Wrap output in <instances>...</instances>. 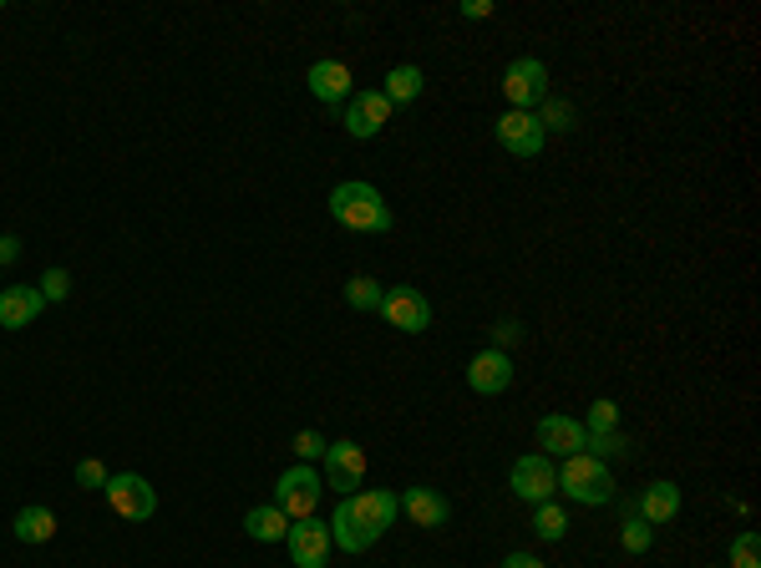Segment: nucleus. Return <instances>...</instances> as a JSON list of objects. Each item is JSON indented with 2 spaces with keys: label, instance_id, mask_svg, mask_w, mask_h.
Instances as JSON below:
<instances>
[{
  "label": "nucleus",
  "instance_id": "32",
  "mask_svg": "<svg viewBox=\"0 0 761 568\" xmlns=\"http://www.w3.org/2000/svg\"><path fill=\"white\" fill-rule=\"evenodd\" d=\"M457 11L467 15V21H493V11H498V5H493V0H462Z\"/></svg>",
  "mask_w": 761,
  "mask_h": 568
},
{
  "label": "nucleus",
  "instance_id": "4",
  "mask_svg": "<svg viewBox=\"0 0 761 568\" xmlns=\"http://www.w3.org/2000/svg\"><path fill=\"white\" fill-rule=\"evenodd\" d=\"M503 97L512 102V112H539V102L549 97V67L539 56H512L503 67Z\"/></svg>",
  "mask_w": 761,
  "mask_h": 568
},
{
  "label": "nucleus",
  "instance_id": "13",
  "mask_svg": "<svg viewBox=\"0 0 761 568\" xmlns=\"http://www.w3.org/2000/svg\"><path fill=\"white\" fill-rule=\"evenodd\" d=\"M391 112L396 107L380 92H355L351 102H345V133L361 137V143H366V137H380L386 133V122H391Z\"/></svg>",
  "mask_w": 761,
  "mask_h": 568
},
{
  "label": "nucleus",
  "instance_id": "14",
  "mask_svg": "<svg viewBox=\"0 0 761 568\" xmlns=\"http://www.w3.org/2000/svg\"><path fill=\"white\" fill-rule=\"evenodd\" d=\"M584 422L578 416H543L539 422V432H533V442H539V452L543 457H574V452H584Z\"/></svg>",
  "mask_w": 761,
  "mask_h": 568
},
{
  "label": "nucleus",
  "instance_id": "30",
  "mask_svg": "<svg viewBox=\"0 0 761 568\" xmlns=\"http://www.w3.org/2000/svg\"><path fill=\"white\" fill-rule=\"evenodd\" d=\"M107 477H112V472H107L97 457H81V463H77V482H81V488H97V492H102Z\"/></svg>",
  "mask_w": 761,
  "mask_h": 568
},
{
  "label": "nucleus",
  "instance_id": "27",
  "mask_svg": "<svg viewBox=\"0 0 761 568\" xmlns=\"http://www.w3.org/2000/svg\"><path fill=\"white\" fill-rule=\"evenodd\" d=\"M584 432H619V401L599 397L589 406V416H584Z\"/></svg>",
  "mask_w": 761,
  "mask_h": 568
},
{
  "label": "nucleus",
  "instance_id": "28",
  "mask_svg": "<svg viewBox=\"0 0 761 568\" xmlns=\"http://www.w3.org/2000/svg\"><path fill=\"white\" fill-rule=\"evenodd\" d=\"M731 568H761V558H757V533L751 528H741L731 538Z\"/></svg>",
  "mask_w": 761,
  "mask_h": 568
},
{
  "label": "nucleus",
  "instance_id": "18",
  "mask_svg": "<svg viewBox=\"0 0 761 568\" xmlns=\"http://www.w3.org/2000/svg\"><path fill=\"white\" fill-rule=\"evenodd\" d=\"M635 513H640L644 523H650V528H660V523H670V517L681 513V488H675L670 477H660V482H650V488L640 492Z\"/></svg>",
  "mask_w": 761,
  "mask_h": 568
},
{
  "label": "nucleus",
  "instance_id": "3",
  "mask_svg": "<svg viewBox=\"0 0 761 568\" xmlns=\"http://www.w3.org/2000/svg\"><path fill=\"white\" fill-rule=\"evenodd\" d=\"M320 498H326V477H320L310 463L285 467V472H279V482H275V508L289 517V523H300V517H316Z\"/></svg>",
  "mask_w": 761,
  "mask_h": 568
},
{
  "label": "nucleus",
  "instance_id": "26",
  "mask_svg": "<svg viewBox=\"0 0 761 568\" xmlns=\"http://www.w3.org/2000/svg\"><path fill=\"white\" fill-rule=\"evenodd\" d=\"M584 452H589V457H599V463H609V457H625V452H630V442H625L619 432H589V436H584Z\"/></svg>",
  "mask_w": 761,
  "mask_h": 568
},
{
  "label": "nucleus",
  "instance_id": "22",
  "mask_svg": "<svg viewBox=\"0 0 761 568\" xmlns=\"http://www.w3.org/2000/svg\"><path fill=\"white\" fill-rule=\"evenodd\" d=\"M533 118H539L543 137H549V133H574V127H578V112H574V102H564V97H543V102H539V112H533Z\"/></svg>",
  "mask_w": 761,
  "mask_h": 568
},
{
  "label": "nucleus",
  "instance_id": "9",
  "mask_svg": "<svg viewBox=\"0 0 761 568\" xmlns=\"http://www.w3.org/2000/svg\"><path fill=\"white\" fill-rule=\"evenodd\" d=\"M376 315L401 335H421L427 325H432V304H427V294L421 290H411V285H396V290H386V300H380Z\"/></svg>",
  "mask_w": 761,
  "mask_h": 568
},
{
  "label": "nucleus",
  "instance_id": "29",
  "mask_svg": "<svg viewBox=\"0 0 761 568\" xmlns=\"http://www.w3.org/2000/svg\"><path fill=\"white\" fill-rule=\"evenodd\" d=\"M36 290H41V300L46 304H62L66 294H71V275H66V269H46Z\"/></svg>",
  "mask_w": 761,
  "mask_h": 568
},
{
  "label": "nucleus",
  "instance_id": "11",
  "mask_svg": "<svg viewBox=\"0 0 761 568\" xmlns=\"http://www.w3.org/2000/svg\"><path fill=\"white\" fill-rule=\"evenodd\" d=\"M285 548H289V558H295V568H326L335 543H330V528L320 517H300V523H289Z\"/></svg>",
  "mask_w": 761,
  "mask_h": 568
},
{
  "label": "nucleus",
  "instance_id": "15",
  "mask_svg": "<svg viewBox=\"0 0 761 568\" xmlns=\"http://www.w3.org/2000/svg\"><path fill=\"white\" fill-rule=\"evenodd\" d=\"M46 300H41L36 285H11V290H0V331H26L36 325Z\"/></svg>",
  "mask_w": 761,
  "mask_h": 568
},
{
  "label": "nucleus",
  "instance_id": "5",
  "mask_svg": "<svg viewBox=\"0 0 761 568\" xmlns=\"http://www.w3.org/2000/svg\"><path fill=\"white\" fill-rule=\"evenodd\" d=\"M508 488H512V498L528 502V508L553 502V492H559V463H553V457H543V452H528V457H518V463H512Z\"/></svg>",
  "mask_w": 761,
  "mask_h": 568
},
{
  "label": "nucleus",
  "instance_id": "10",
  "mask_svg": "<svg viewBox=\"0 0 761 568\" xmlns=\"http://www.w3.org/2000/svg\"><path fill=\"white\" fill-rule=\"evenodd\" d=\"M493 137H498V147L508 158H523V163H533L543 153V143H549L533 112H503V118L493 122Z\"/></svg>",
  "mask_w": 761,
  "mask_h": 568
},
{
  "label": "nucleus",
  "instance_id": "19",
  "mask_svg": "<svg viewBox=\"0 0 761 568\" xmlns=\"http://www.w3.org/2000/svg\"><path fill=\"white\" fill-rule=\"evenodd\" d=\"M11 533L21 543H31V548H36V543H52L56 538V513H52V508H41V502H31V508H21V513H15Z\"/></svg>",
  "mask_w": 761,
  "mask_h": 568
},
{
  "label": "nucleus",
  "instance_id": "23",
  "mask_svg": "<svg viewBox=\"0 0 761 568\" xmlns=\"http://www.w3.org/2000/svg\"><path fill=\"white\" fill-rule=\"evenodd\" d=\"M650 543H655V528H650V523H644L640 513H625V523H619V548H625V554H635V558H644L650 554Z\"/></svg>",
  "mask_w": 761,
  "mask_h": 568
},
{
  "label": "nucleus",
  "instance_id": "7",
  "mask_svg": "<svg viewBox=\"0 0 761 568\" xmlns=\"http://www.w3.org/2000/svg\"><path fill=\"white\" fill-rule=\"evenodd\" d=\"M326 488H335L341 498L366 488V447L341 436V442H330L326 447Z\"/></svg>",
  "mask_w": 761,
  "mask_h": 568
},
{
  "label": "nucleus",
  "instance_id": "21",
  "mask_svg": "<svg viewBox=\"0 0 761 568\" xmlns=\"http://www.w3.org/2000/svg\"><path fill=\"white\" fill-rule=\"evenodd\" d=\"M421 87H427V77H421V67H391L386 71V87H380V97H386V102L391 107H407V102H417L421 97Z\"/></svg>",
  "mask_w": 761,
  "mask_h": 568
},
{
  "label": "nucleus",
  "instance_id": "2",
  "mask_svg": "<svg viewBox=\"0 0 761 568\" xmlns=\"http://www.w3.org/2000/svg\"><path fill=\"white\" fill-rule=\"evenodd\" d=\"M559 492H569V502H578V508H599L615 498V472L589 452H574L559 463Z\"/></svg>",
  "mask_w": 761,
  "mask_h": 568
},
{
  "label": "nucleus",
  "instance_id": "17",
  "mask_svg": "<svg viewBox=\"0 0 761 568\" xmlns=\"http://www.w3.org/2000/svg\"><path fill=\"white\" fill-rule=\"evenodd\" d=\"M396 498H401V513L417 528H446V517H452V508H446V498L437 488H407V492H396Z\"/></svg>",
  "mask_w": 761,
  "mask_h": 568
},
{
  "label": "nucleus",
  "instance_id": "1",
  "mask_svg": "<svg viewBox=\"0 0 761 568\" xmlns=\"http://www.w3.org/2000/svg\"><path fill=\"white\" fill-rule=\"evenodd\" d=\"M326 209H330V219L341 229H351V234H386V229H391V209L380 199V188H371L366 178H351V183L330 188Z\"/></svg>",
  "mask_w": 761,
  "mask_h": 568
},
{
  "label": "nucleus",
  "instance_id": "25",
  "mask_svg": "<svg viewBox=\"0 0 761 568\" xmlns=\"http://www.w3.org/2000/svg\"><path fill=\"white\" fill-rule=\"evenodd\" d=\"M533 533H539L543 543H559L569 533V513L559 502H539V508H533Z\"/></svg>",
  "mask_w": 761,
  "mask_h": 568
},
{
  "label": "nucleus",
  "instance_id": "31",
  "mask_svg": "<svg viewBox=\"0 0 761 568\" xmlns=\"http://www.w3.org/2000/svg\"><path fill=\"white\" fill-rule=\"evenodd\" d=\"M326 447H330V442H326L320 432H300V436H295V452H300V463H316V457H326Z\"/></svg>",
  "mask_w": 761,
  "mask_h": 568
},
{
  "label": "nucleus",
  "instance_id": "35",
  "mask_svg": "<svg viewBox=\"0 0 761 568\" xmlns=\"http://www.w3.org/2000/svg\"><path fill=\"white\" fill-rule=\"evenodd\" d=\"M512 335H518V325H512V320H503V325H498V341H503V345H508V341H512ZM503 345H498V350H503Z\"/></svg>",
  "mask_w": 761,
  "mask_h": 568
},
{
  "label": "nucleus",
  "instance_id": "8",
  "mask_svg": "<svg viewBox=\"0 0 761 568\" xmlns=\"http://www.w3.org/2000/svg\"><path fill=\"white\" fill-rule=\"evenodd\" d=\"M326 528H330V543L345 548V554H366V548H376V543H380V528L371 523L366 513H361V502H355V498H341V508L330 513Z\"/></svg>",
  "mask_w": 761,
  "mask_h": 568
},
{
  "label": "nucleus",
  "instance_id": "34",
  "mask_svg": "<svg viewBox=\"0 0 761 568\" xmlns=\"http://www.w3.org/2000/svg\"><path fill=\"white\" fill-rule=\"evenodd\" d=\"M498 568H549V564H543V558H533V554H508Z\"/></svg>",
  "mask_w": 761,
  "mask_h": 568
},
{
  "label": "nucleus",
  "instance_id": "33",
  "mask_svg": "<svg viewBox=\"0 0 761 568\" xmlns=\"http://www.w3.org/2000/svg\"><path fill=\"white\" fill-rule=\"evenodd\" d=\"M15 259H21V238H15V234H0V269L15 265Z\"/></svg>",
  "mask_w": 761,
  "mask_h": 568
},
{
  "label": "nucleus",
  "instance_id": "12",
  "mask_svg": "<svg viewBox=\"0 0 761 568\" xmlns=\"http://www.w3.org/2000/svg\"><path fill=\"white\" fill-rule=\"evenodd\" d=\"M467 386H473L477 397H503V391L512 386V356L508 350H498V345L477 350V356L467 360Z\"/></svg>",
  "mask_w": 761,
  "mask_h": 568
},
{
  "label": "nucleus",
  "instance_id": "16",
  "mask_svg": "<svg viewBox=\"0 0 761 568\" xmlns=\"http://www.w3.org/2000/svg\"><path fill=\"white\" fill-rule=\"evenodd\" d=\"M305 81H310V97L326 102V107H341V102H351L355 97L351 67H345V62H316V67L305 71Z\"/></svg>",
  "mask_w": 761,
  "mask_h": 568
},
{
  "label": "nucleus",
  "instance_id": "24",
  "mask_svg": "<svg viewBox=\"0 0 761 568\" xmlns=\"http://www.w3.org/2000/svg\"><path fill=\"white\" fill-rule=\"evenodd\" d=\"M380 300H386V290H380V285H376L371 275L345 279V304H351V310H361V315H376Z\"/></svg>",
  "mask_w": 761,
  "mask_h": 568
},
{
  "label": "nucleus",
  "instance_id": "20",
  "mask_svg": "<svg viewBox=\"0 0 761 568\" xmlns=\"http://www.w3.org/2000/svg\"><path fill=\"white\" fill-rule=\"evenodd\" d=\"M244 533H250L254 543H285L289 517L279 513L275 502H264V508H250V513H244Z\"/></svg>",
  "mask_w": 761,
  "mask_h": 568
},
{
  "label": "nucleus",
  "instance_id": "6",
  "mask_svg": "<svg viewBox=\"0 0 761 568\" xmlns=\"http://www.w3.org/2000/svg\"><path fill=\"white\" fill-rule=\"evenodd\" d=\"M102 492H107V502H112V513L128 517V523H147V517L158 513V492H153V482L137 472H112Z\"/></svg>",
  "mask_w": 761,
  "mask_h": 568
}]
</instances>
